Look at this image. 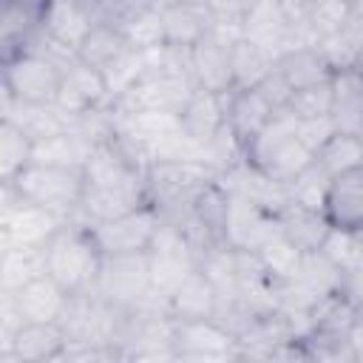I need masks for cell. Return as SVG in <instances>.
I'll return each instance as SVG.
<instances>
[{
	"label": "cell",
	"instance_id": "6da1fadb",
	"mask_svg": "<svg viewBox=\"0 0 363 363\" xmlns=\"http://www.w3.org/2000/svg\"><path fill=\"white\" fill-rule=\"evenodd\" d=\"M244 162L272 182L289 184L315 164V150L298 136V116L286 108L275 111L264 130L244 147Z\"/></svg>",
	"mask_w": 363,
	"mask_h": 363
},
{
	"label": "cell",
	"instance_id": "7a4b0ae2",
	"mask_svg": "<svg viewBox=\"0 0 363 363\" xmlns=\"http://www.w3.org/2000/svg\"><path fill=\"white\" fill-rule=\"evenodd\" d=\"M43 255H45V272L68 295L91 292L99 278L102 261H105L91 227L74 216L43 247Z\"/></svg>",
	"mask_w": 363,
	"mask_h": 363
},
{
	"label": "cell",
	"instance_id": "3957f363",
	"mask_svg": "<svg viewBox=\"0 0 363 363\" xmlns=\"http://www.w3.org/2000/svg\"><path fill=\"white\" fill-rule=\"evenodd\" d=\"M218 176L216 167L199 159H159L145 170L147 196L170 224H182L190 216L196 196Z\"/></svg>",
	"mask_w": 363,
	"mask_h": 363
},
{
	"label": "cell",
	"instance_id": "277c9868",
	"mask_svg": "<svg viewBox=\"0 0 363 363\" xmlns=\"http://www.w3.org/2000/svg\"><path fill=\"white\" fill-rule=\"evenodd\" d=\"M96 298L111 303L119 312L156 306L167 312V298L153 292L150 284V264L147 252H130V255H105L99 278L91 289Z\"/></svg>",
	"mask_w": 363,
	"mask_h": 363
},
{
	"label": "cell",
	"instance_id": "5b68a950",
	"mask_svg": "<svg viewBox=\"0 0 363 363\" xmlns=\"http://www.w3.org/2000/svg\"><path fill=\"white\" fill-rule=\"evenodd\" d=\"M68 62L54 60L40 48H23L3 57V91L6 102L20 105H54Z\"/></svg>",
	"mask_w": 363,
	"mask_h": 363
},
{
	"label": "cell",
	"instance_id": "8992f818",
	"mask_svg": "<svg viewBox=\"0 0 363 363\" xmlns=\"http://www.w3.org/2000/svg\"><path fill=\"white\" fill-rule=\"evenodd\" d=\"M6 190H11L14 196L31 201V204H40V207H48V210H57L62 216H74L79 210V201H82V170L77 167H62V164H45V162H31L26 164L14 182L3 184Z\"/></svg>",
	"mask_w": 363,
	"mask_h": 363
},
{
	"label": "cell",
	"instance_id": "52a82bcc",
	"mask_svg": "<svg viewBox=\"0 0 363 363\" xmlns=\"http://www.w3.org/2000/svg\"><path fill=\"white\" fill-rule=\"evenodd\" d=\"M196 82L187 65H162L147 68L142 79H136L122 96H116L111 105L116 113H133V111H167L182 113L193 94Z\"/></svg>",
	"mask_w": 363,
	"mask_h": 363
},
{
	"label": "cell",
	"instance_id": "ba28073f",
	"mask_svg": "<svg viewBox=\"0 0 363 363\" xmlns=\"http://www.w3.org/2000/svg\"><path fill=\"white\" fill-rule=\"evenodd\" d=\"M147 264H150V284L153 292L167 298L190 272L199 269V255L193 241L179 224L162 221L150 250H147Z\"/></svg>",
	"mask_w": 363,
	"mask_h": 363
},
{
	"label": "cell",
	"instance_id": "9c48e42d",
	"mask_svg": "<svg viewBox=\"0 0 363 363\" xmlns=\"http://www.w3.org/2000/svg\"><path fill=\"white\" fill-rule=\"evenodd\" d=\"M6 204H3V218H0V235H3V247H31V250H43L57 230L68 221V216L31 204L20 196H14L11 190L3 187Z\"/></svg>",
	"mask_w": 363,
	"mask_h": 363
},
{
	"label": "cell",
	"instance_id": "30bf717a",
	"mask_svg": "<svg viewBox=\"0 0 363 363\" xmlns=\"http://www.w3.org/2000/svg\"><path fill=\"white\" fill-rule=\"evenodd\" d=\"M162 221L164 218H162L159 207L153 201H147L130 213L88 224V227H91L102 255H130V252H147L150 250Z\"/></svg>",
	"mask_w": 363,
	"mask_h": 363
},
{
	"label": "cell",
	"instance_id": "8fae6325",
	"mask_svg": "<svg viewBox=\"0 0 363 363\" xmlns=\"http://www.w3.org/2000/svg\"><path fill=\"white\" fill-rule=\"evenodd\" d=\"M173 354L176 360H233L244 357L238 335L218 318L173 320Z\"/></svg>",
	"mask_w": 363,
	"mask_h": 363
},
{
	"label": "cell",
	"instance_id": "7c38bea8",
	"mask_svg": "<svg viewBox=\"0 0 363 363\" xmlns=\"http://www.w3.org/2000/svg\"><path fill=\"white\" fill-rule=\"evenodd\" d=\"M241 37V26L216 23V28L190 48V74L199 88L230 94L233 85V40Z\"/></svg>",
	"mask_w": 363,
	"mask_h": 363
},
{
	"label": "cell",
	"instance_id": "4fadbf2b",
	"mask_svg": "<svg viewBox=\"0 0 363 363\" xmlns=\"http://www.w3.org/2000/svg\"><path fill=\"white\" fill-rule=\"evenodd\" d=\"M3 298L11 303L20 323H62L71 303V295L48 272L31 278L14 292H3Z\"/></svg>",
	"mask_w": 363,
	"mask_h": 363
},
{
	"label": "cell",
	"instance_id": "5bb4252c",
	"mask_svg": "<svg viewBox=\"0 0 363 363\" xmlns=\"http://www.w3.org/2000/svg\"><path fill=\"white\" fill-rule=\"evenodd\" d=\"M54 105L68 116H82L88 111L111 105L105 74L77 57L68 60V65L62 68V82H60V94Z\"/></svg>",
	"mask_w": 363,
	"mask_h": 363
},
{
	"label": "cell",
	"instance_id": "9a60e30c",
	"mask_svg": "<svg viewBox=\"0 0 363 363\" xmlns=\"http://www.w3.org/2000/svg\"><path fill=\"white\" fill-rule=\"evenodd\" d=\"M309 332L320 337H354V332L363 326V301L360 295L346 284L329 295H320L309 312Z\"/></svg>",
	"mask_w": 363,
	"mask_h": 363
},
{
	"label": "cell",
	"instance_id": "2e32d148",
	"mask_svg": "<svg viewBox=\"0 0 363 363\" xmlns=\"http://www.w3.org/2000/svg\"><path fill=\"white\" fill-rule=\"evenodd\" d=\"M68 349V332L62 323H20L9 340L0 346V360L6 363H45L60 360Z\"/></svg>",
	"mask_w": 363,
	"mask_h": 363
},
{
	"label": "cell",
	"instance_id": "e0dca14e",
	"mask_svg": "<svg viewBox=\"0 0 363 363\" xmlns=\"http://www.w3.org/2000/svg\"><path fill=\"white\" fill-rule=\"evenodd\" d=\"M96 20L99 17H96L91 0H48L45 11H43L40 31L45 40H51L62 51L77 54L82 40L96 26Z\"/></svg>",
	"mask_w": 363,
	"mask_h": 363
},
{
	"label": "cell",
	"instance_id": "ac0fdd59",
	"mask_svg": "<svg viewBox=\"0 0 363 363\" xmlns=\"http://www.w3.org/2000/svg\"><path fill=\"white\" fill-rule=\"evenodd\" d=\"M323 216L332 230L363 235V164L329 179L323 196Z\"/></svg>",
	"mask_w": 363,
	"mask_h": 363
},
{
	"label": "cell",
	"instance_id": "d6986e66",
	"mask_svg": "<svg viewBox=\"0 0 363 363\" xmlns=\"http://www.w3.org/2000/svg\"><path fill=\"white\" fill-rule=\"evenodd\" d=\"M162 23H164V45L176 51H190L199 45L213 28L216 17L207 3H184V0H159Z\"/></svg>",
	"mask_w": 363,
	"mask_h": 363
},
{
	"label": "cell",
	"instance_id": "ffe728a7",
	"mask_svg": "<svg viewBox=\"0 0 363 363\" xmlns=\"http://www.w3.org/2000/svg\"><path fill=\"white\" fill-rule=\"evenodd\" d=\"M182 119V133L207 150L224 130H227V111H224V94L207 91V88H193L187 105L179 113Z\"/></svg>",
	"mask_w": 363,
	"mask_h": 363
},
{
	"label": "cell",
	"instance_id": "44dd1931",
	"mask_svg": "<svg viewBox=\"0 0 363 363\" xmlns=\"http://www.w3.org/2000/svg\"><path fill=\"white\" fill-rule=\"evenodd\" d=\"M224 111H227V133L238 142L241 150L264 130V125L275 113L269 99L255 85L252 88H233L230 94H224Z\"/></svg>",
	"mask_w": 363,
	"mask_h": 363
},
{
	"label": "cell",
	"instance_id": "7402d4cb",
	"mask_svg": "<svg viewBox=\"0 0 363 363\" xmlns=\"http://www.w3.org/2000/svg\"><path fill=\"white\" fill-rule=\"evenodd\" d=\"M221 309V292L218 286L201 272H190L170 295H167V315L173 320H201L216 318Z\"/></svg>",
	"mask_w": 363,
	"mask_h": 363
},
{
	"label": "cell",
	"instance_id": "603a6c76",
	"mask_svg": "<svg viewBox=\"0 0 363 363\" xmlns=\"http://www.w3.org/2000/svg\"><path fill=\"white\" fill-rule=\"evenodd\" d=\"M329 119L335 130L363 136V77L357 68H343L332 74Z\"/></svg>",
	"mask_w": 363,
	"mask_h": 363
},
{
	"label": "cell",
	"instance_id": "cb8c5ba5",
	"mask_svg": "<svg viewBox=\"0 0 363 363\" xmlns=\"http://www.w3.org/2000/svg\"><path fill=\"white\" fill-rule=\"evenodd\" d=\"M113 23L119 26L125 45L133 51H153L164 45V23H162V9L156 0H142L130 6Z\"/></svg>",
	"mask_w": 363,
	"mask_h": 363
},
{
	"label": "cell",
	"instance_id": "d4e9b609",
	"mask_svg": "<svg viewBox=\"0 0 363 363\" xmlns=\"http://www.w3.org/2000/svg\"><path fill=\"white\" fill-rule=\"evenodd\" d=\"M278 227L303 252L320 250L326 235H329V230H332L326 216H323V210H315V207H306V204H298V201H289L278 213Z\"/></svg>",
	"mask_w": 363,
	"mask_h": 363
},
{
	"label": "cell",
	"instance_id": "484cf974",
	"mask_svg": "<svg viewBox=\"0 0 363 363\" xmlns=\"http://www.w3.org/2000/svg\"><path fill=\"white\" fill-rule=\"evenodd\" d=\"M275 68L281 71V77L286 79V85L292 91L315 85V82H326L335 74L318 45H292V48H286L284 54H278Z\"/></svg>",
	"mask_w": 363,
	"mask_h": 363
},
{
	"label": "cell",
	"instance_id": "4316f807",
	"mask_svg": "<svg viewBox=\"0 0 363 363\" xmlns=\"http://www.w3.org/2000/svg\"><path fill=\"white\" fill-rule=\"evenodd\" d=\"M354 17V3L352 0H309L303 11L298 14L301 28L309 43H320L343 31Z\"/></svg>",
	"mask_w": 363,
	"mask_h": 363
},
{
	"label": "cell",
	"instance_id": "83f0119b",
	"mask_svg": "<svg viewBox=\"0 0 363 363\" xmlns=\"http://www.w3.org/2000/svg\"><path fill=\"white\" fill-rule=\"evenodd\" d=\"M292 281L301 284L315 301H318L320 295H329V292H335V289H340V286L349 284L346 272H343L323 250H309V252H303V255H301V267H298V272H295Z\"/></svg>",
	"mask_w": 363,
	"mask_h": 363
},
{
	"label": "cell",
	"instance_id": "f1b7e54d",
	"mask_svg": "<svg viewBox=\"0 0 363 363\" xmlns=\"http://www.w3.org/2000/svg\"><path fill=\"white\" fill-rule=\"evenodd\" d=\"M278 62V54L269 48L258 45L250 37H235L233 40V85L235 88H252L258 85Z\"/></svg>",
	"mask_w": 363,
	"mask_h": 363
},
{
	"label": "cell",
	"instance_id": "f546056e",
	"mask_svg": "<svg viewBox=\"0 0 363 363\" xmlns=\"http://www.w3.org/2000/svg\"><path fill=\"white\" fill-rule=\"evenodd\" d=\"M34 162V136L14 119L3 116L0 122V179L3 184L14 182V176Z\"/></svg>",
	"mask_w": 363,
	"mask_h": 363
},
{
	"label": "cell",
	"instance_id": "4dcf8cb0",
	"mask_svg": "<svg viewBox=\"0 0 363 363\" xmlns=\"http://www.w3.org/2000/svg\"><path fill=\"white\" fill-rule=\"evenodd\" d=\"M125 48L128 45H125V37H122L119 26L113 20H96V26L91 28V34L77 48V60H82V62L105 71Z\"/></svg>",
	"mask_w": 363,
	"mask_h": 363
},
{
	"label": "cell",
	"instance_id": "1f68e13d",
	"mask_svg": "<svg viewBox=\"0 0 363 363\" xmlns=\"http://www.w3.org/2000/svg\"><path fill=\"white\" fill-rule=\"evenodd\" d=\"M315 164L332 179L337 173H346L352 167L363 164V136L354 133H340L335 130L318 150H315Z\"/></svg>",
	"mask_w": 363,
	"mask_h": 363
},
{
	"label": "cell",
	"instance_id": "d6a6232c",
	"mask_svg": "<svg viewBox=\"0 0 363 363\" xmlns=\"http://www.w3.org/2000/svg\"><path fill=\"white\" fill-rule=\"evenodd\" d=\"M45 272V255L43 250L31 247H3V261H0V289L14 292L31 278Z\"/></svg>",
	"mask_w": 363,
	"mask_h": 363
},
{
	"label": "cell",
	"instance_id": "836d02e7",
	"mask_svg": "<svg viewBox=\"0 0 363 363\" xmlns=\"http://www.w3.org/2000/svg\"><path fill=\"white\" fill-rule=\"evenodd\" d=\"M255 252H258L264 269L269 272V278H272L275 284L292 281L295 272H298V267H301V255H303V250H298V247L281 233V227H278Z\"/></svg>",
	"mask_w": 363,
	"mask_h": 363
},
{
	"label": "cell",
	"instance_id": "e575fe53",
	"mask_svg": "<svg viewBox=\"0 0 363 363\" xmlns=\"http://www.w3.org/2000/svg\"><path fill=\"white\" fill-rule=\"evenodd\" d=\"M286 111L295 113L298 119H320V116H329V111H332V79L292 91V96L286 102Z\"/></svg>",
	"mask_w": 363,
	"mask_h": 363
},
{
	"label": "cell",
	"instance_id": "d590c367",
	"mask_svg": "<svg viewBox=\"0 0 363 363\" xmlns=\"http://www.w3.org/2000/svg\"><path fill=\"white\" fill-rule=\"evenodd\" d=\"M207 9L213 11L216 23H230V26H241L244 17L250 14V9L258 0H204Z\"/></svg>",
	"mask_w": 363,
	"mask_h": 363
},
{
	"label": "cell",
	"instance_id": "8d00e7d4",
	"mask_svg": "<svg viewBox=\"0 0 363 363\" xmlns=\"http://www.w3.org/2000/svg\"><path fill=\"white\" fill-rule=\"evenodd\" d=\"M278 3H281V6H284V9L289 11V14H295V17H298V14L303 11V6H306L309 0H278Z\"/></svg>",
	"mask_w": 363,
	"mask_h": 363
},
{
	"label": "cell",
	"instance_id": "74e56055",
	"mask_svg": "<svg viewBox=\"0 0 363 363\" xmlns=\"http://www.w3.org/2000/svg\"><path fill=\"white\" fill-rule=\"evenodd\" d=\"M354 68L360 71V77H363V51H360V57H357V62H354Z\"/></svg>",
	"mask_w": 363,
	"mask_h": 363
},
{
	"label": "cell",
	"instance_id": "f35d334b",
	"mask_svg": "<svg viewBox=\"0 0 363 363\" xmlns=\"http://www.w3.org/2000/svg\"><path fill=\"white\" fill-rule=\"evenodd\" d=\"M352 3H354V0H352Z\"/></svg>",
	"mask_w": 363,
	"mask_h": 363
},
{
	"label": "cell",
	"instance_id": "ab89813d",
	"mask_svg": "<svg viewBox=\"0 0 363 363\" xmlns=\"http://www.w3.org/2000/svg\"><path fill=\"white\" fill-rule=\"evenodd\" d=\"M156 3H159V0H156Z\"/></svg>",
	"mask_w": 363,
	"mask_h": 363
}]
</instances>
